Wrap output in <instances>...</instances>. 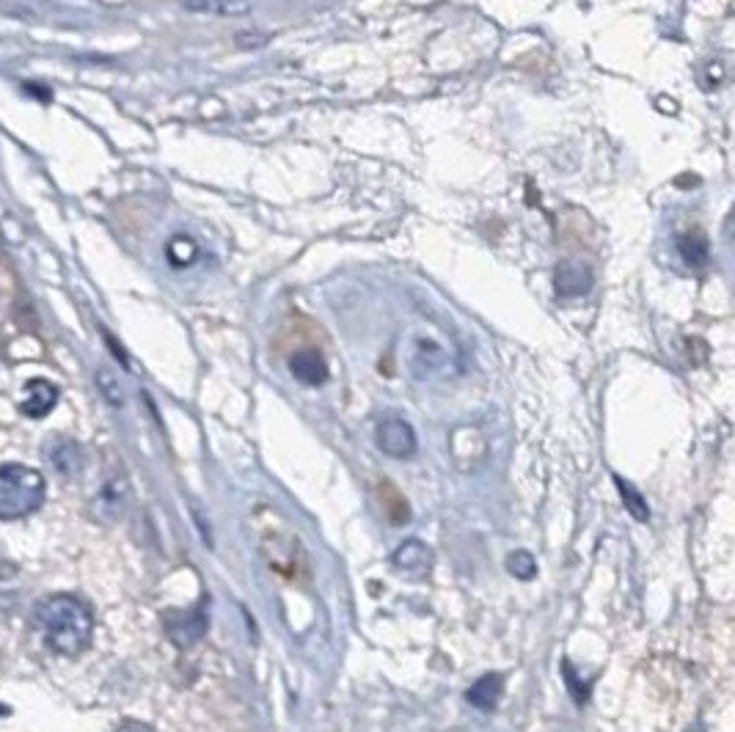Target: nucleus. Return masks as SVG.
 Masks as SVG:
<instances>
[{
	"instance_id": "obj_14",
	"label": "nucleus",
	"mask_w": 735,
	"mask_h": 732,
	"mask_svg": "<svg viewBox=\"0 0 735 732\" xmlns=\"http://www.w3.org/2000/svg\"><path fill=\"white\" fill-rule=\"evenodd\" d=\"M507 570H510L515 578H521V581H532V578L537 576L535 556L529 554V551H515V554H510V559H507Z\"/></svg>"
},
{
	"instance_id": "obj_16",
	"label": "nucleus",
	"mask_w": 735,
	"mask_h": 732,
	"mask_svg": "<svg viewBox=\"0 0 735 732\" xmlns=\"http://www.w3.org/2000/svg\"><path fill=\"white\" fill-rule=\"evenodd\" d=\"M100 386L105 389V397H108L113 405H122V389H119V383L113 380V375H108V372H100Z\"/></svg>"
},
{
	"instance_id": "obj_12",
	"label": "nucleus",
	"mask_w": 735,
	"mask_h": 732,
	"mask_svg": "<svg viewBox=\"0 0 735 732\" xmlns=\"http://www.w3.org/2000/svg\"><path fill=\"white\" fill-rule=\"evenodd\" d=\"M680 259L691 267H700L708 262V240L702 234H680L678 237Z\"/></svg>"
},
{
	"instance_id": "obj_8",
	"label": "nucleus",
	"mask_w": 735,
	"mask_h": 732,
	"mask_svg": "<svg viewBox=\"0 0 735 732\" xmlns=\"http://www.w3.org/2000/svg\"><path fill=\"white\" fill-rule=\"evenodd\" d=\"M433 565V554L430 548L419 540H408L394 551V567L402 573H411V576H424Z\"/></svg>"
},
{
	"instance_id": "obj_11",
	"label": "nucleus",
	"mask_w": 735,
	"mask_h": 732,
	"mask_svg": "<svg viewBox=\"0 0 735 732\" xmlns=\"http://www.w3.org/2000/svg\"><path fill=\"white\" fill-rule=\"evenodd\" d=\"M47 457H50V463L58 474H78L80 466H83V452L72 441H58V446H50Z\"/></svg>"
},
{
	"instance_id": "obj_10",
	"label": "nucleus",
	"mask_w": 735,
	"mask_h": 732,
	"mask_svg": "<svg viewBox=\"0 0 735 732\" xmlns=\"http://www.w3.org/2000/svg\"><path fill=\"white\" fill-rule=\"evenodd\" d=\"M504 694V677L502 675H482L474 686L466 691V699L482 713H488L499 705Z\"/></svg>"
},
{
	"instance_id": "obj_18",
	"label": "nucleus",
	"mask_w": 735,
	"mask_h": 732,
	"mask_svg": "<svg viewBox=\"0 0 735 732\" xmlns=\"http://www.w3.org/2000/svg\"><path fill=\"white\" fill-rule=\"evenodd\" d=\"M113 732H155L152 727H146V724H141V721H124V724H119L116 730Z\"/></svg>"
},
{
	"instance_id": "obj_3",
	"label": "nucleus",
	"mask_w": 735,
	"mask_h": 732,
	"mask_svg": "<svg viewBox=\"0 0 735 732\" xmlns=\"http://www.w3.org/2000/svg\"><path fill=\"white\" fill-rule=\"evenodd\" d=\"M375 444L380 446L383 455L394 457V460H408L416 455V430L408 419H402L397 413H386L378 424H375Z\"/></svg>"
},
{
	"instance_id": "obj_17",
	"label": "nucleus",
	"mask_w": 735,
	"mask_h": 732,
	"mask_svg": "<svg viewBox=\"0 0 735 732\" xmlns=\"http://www.w3.org/2000/svg\"><path fill=\"white\" fill-rule=\"evenodd\" d=\"M565 680H568L570 694H573V699H576V702H584V699H587V686H584V683H579V680L573 677V669H570V664H565Z\"/></svg>"
},
{
	"instance_id": "obj_7",
	"label": "nucleus",
	"mask_w": 735,
	"mask_h": 732,
	"mask_svg": "<svg viewBox=\"0 0 735 732\" xmlns=\"http://www.w3.org/2000/svg\"><path fill=\"white\" fill-rule=\"evenodd\" d=\"M290 372L303 386H323L328 380V364L317 350H298L290 358Z\"/></svg>"
},
{
	"instance_id": "obj_13",
	"label": "nucleus",
	"mask_w": 735,
	"mask_h": 732,
	"mask_svg": "<svg viewBox=\"0 0 735 732\" xmlns=\"http://www.w3.org/2000/svg\"><path fill=\"white\" fill-rule=\"evenodd\" d=\"M614 485H617V490H620V496H623L625 501V507H628V512L634 515L636 521H647V518H650V507H647V501L642 499V493H639L631 482H625L623 477H614Z\"/></svg>"
},
{
	"instance_id": "obj_5",
	"label": "nucleus",
	"mask_w": 735,
	"mask_h": 732,
	"mask_svg": "<svg viewBox=\"0 0 735 732\" xmlns=\"http://www.w3.org/2000/svg\"><path fill=\"white\" fill-rule=\"evenodd\" d=\"M554 284H557V295H562V298H581L592 289V270L584 262L565 259L557 267Z\"/></svg>"
},
{
	"instance_id": "obj_6",
	"label": "nucleus",
	"mask_w": 735,
	"mask_h": 732,
	"mask_svg": "<svg viewBox=\"0 0 735 732\" xmlns=\"http://www.w3.org/2000/svg\"><path fill=\"white\" fill-rule=\"evenodd\" d=\"M58 389L50 380H28L23 391V402H20V411L28 419H42L47 413L56 408Z\"/></svg>"
},
{
	"instance_id": "obj_2",
	"label": "nucleus",
	"mask_w": 735,
	"mask_h": 732,
	"mask_svg": "<svg viewBox=\"0 0 735 732\" xmlns=\"http://www.w3.org/2000/svg\"><path fill=\"white\" fill-rule=\"evenodd\" d=\"M47 499L45 477L28 466L0 468V521H20L34 515Z\"/></svg>"
},
{
	"instance_id": "obj_1",
	"label": "nucleus",
	"mask_w": 735,
	"mask_h": 732,
	"mask_svg": "<svg viewBox=\"0 0 735 732\" xmlns=\"http://www.w3.org/2000/svg\"><path fill=\"white\" fill-rule=\"evenodd\" d=\"M34 622L47 650L67 658L83 653L94 633V614L75 595H53L42 600L36 606Z\"/></svg>"
},
{
	"instance_id": "obj_4",
	"label": "nucleus",
	"mask_w": 735,
	"mask_h": 732,
	"mask_svg": "<svg viewBox=\"0 0 735 732\" xmlns=\"http://www.w3.org/2000/svg\"><path fill=\"white\" fill-rule=\"evenodd\" d=\"M411 369L416 378L422 380H441L446 375H452V355L446 353V347H441L433 339H419L413 344L411 355Z\"/></svg>"
},
{
	"instance_id": "obj_15",
	"label": "nucleus",
	"mask_w": 735,
	"mask_h": 732,
	"mask_svg": "<svg viewBox=\"0 0 735 732\" xmlns=\"http://www.w3.org/2000/svg\"><path fill=\"white\" fill-rule=\"evenodd\" d=\"M193 256H196V245H193V240H188V237H174L171 245H168V259H171L174 265H190Z\"/></svg>"
},
{
	"instance_id": "obj_9",
	"label": "nucleus",
	"mask_w": 735,
	"mask_h": 732,
	"mask_svg": "<svg viewBox=\"0 0 735 732\" xmlns=\"http://www.w3.org/2000/svg\"><path fill=\"white\" fill-rule=\"evenodd\" d=\"M168 636L179 644V647H188L193 644L196 639L204 636L207 631V617H204V611L201 609H193L188 614H177V622H168Z\"/></svg>"
}]
</instances>
